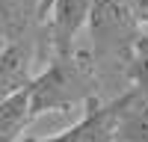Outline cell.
<instances>
[{
    "label": "cell",
    "instance_id": "3957f363",
    "mask_svg": "<svg viewBox=\"0 0 148 142\" xmlns=\"http://www.w3.org/2000/svg\"><path fill=\"white\" fill-rule=\"evenodd\" d=\"M95 0H45V39L53 53L77 51V36L89 24Z\"/></svg>",
    "mask_w": 148,
    "mask_h": 142
},
{
    "label": "cell",
    "instance_id": "277c9868",
    "mask_svg": "<svg viewBox=\"0 0 148 142\" xmlns=\"http://www.w3.org/2000/svg\"><path fill=\"white\" fill-rule=\"evenodd\" d=\"M36 39L6 42L0 47V101L18 95L36 80Z\"/></svg>",
    "mask_w": 148,
    "mask_h": 142
},
{
    "label": "cell",
    "instance_id": "7c38bea8",
    "mask_svg": "<svg viewBox=\"0 0 148 142\" xmlns=\"http://www.w3.org/2000/svg\"><path fill=\"white\" fill-rule=\"evenodd\" d=\"M3 44H6V42H0V47H3Z\"/></svg>",
    "mask_w": 148,
    "mask_h": 142
},
{
    "label": "cell",
    "instance_id": "9c48e42d",
    "mask_svg": "<svg viewBox=\"0 0 148 142\" xmlns=\"http://www.w3.org/2000/svg\"><path fill=\"white\" fill-rule=\"evenodd\" d=\"M127 86L142 92L148 98V33L139 36L136 47H133V59H130V71H127Z\"/></svg>",
    "mask_w": 148,
    "mask_h": 142
},
{
    "label": "cell",
    "instance_id": "6da1fadb",
    "mask_svg": "<svg viewBox=\"0 0 148 142\" xmlns=\"http://www.w3.org/2000/svg\"><path fill=\"white\" fill-rule=\"evenodd\" d=\"M86 27L92 36V59L101 74V86H125L133 47L142 36V21L125 0H95Z\"/></svg>",
    "mask_w": 148,
    "mask_h": 142
},
{
    "label": "cell",
    "instance_id": "7a4b0ae2",
    "mask_svg": "<svg viewBox=\"0 0 148 142\" xmlns=\"http://www.w3.org/2000/svg\"><path fill=\"white\" fill-rule=\"evenodd\" d=\"M101 74L95 68L92 53H53L51 65L30 83L33 115L39 118L42 113L86 106L92 98H101Z\"/></svg>",
    "mask_w": 148,
    "mask_h": 142
},
{
    "label": "cell",
    "instance_id": "5b68a950",
    "mask_svg": "<svg viewBox=\"0 0 148 142\" xmlns=\"http://www.w3.org/2000/svg\"><path fill=\"white\" fill-rule=\"evenodd\" d=\"M125 92H119L110 101L92 98L83 106L86 124L77 142H119V113H121V104H125Z\"/></svg>",
    "mask_w": 148,
    "mask_h": 142
},
{
    "label": "cell",
    "instance_id": "8fae6325",
    "mask_svg": "<svg viewBox=\"0 0 148 142\" xmlns=\"http://www.w3.org/2000/svg\"><path fill=\"white\" fill-rule=\"evenodd\" d=\"M125 3L133 9V15H136L142 24H148V0H125Z\"/></svg>",
    "mask_w": 148,
    "mask_h": 142
},
{
    "label": "cell",
    "instance_id": "8992f818",
    "mask_svg": "<svg viewBox=\"0 0 148 142\" xmlns=\"http://www.w3.org/2000/svg\"><path fill=\"white\" fill-rule=\"evenodd\" d=\"M45 15V0H0V42L30 39Z\"/></svg>",
    "mask_w": 148,
    "mask_h": 142
},
{
    "label": "cell",
    "instance_id": "30bf717a",
    "mask_svg": "<svg viewBox=\"0 0 148 142\" xmlns=\"http://www.w3.org/2000/svg\"><path fill=\"white\" fill-rule=\"evenodd\" d=\"M83 124H86V115H80L71 127L59 130V133H53V136H45V139H30V142H77V139H80V133H83Z\"/></svg>",
    "mask_w": 148,
    "mask_h": 142
},
{
    "label": "cell",
    "instance_id": "ba28073f",
    "mask_svg": "<svg viewBox=\"0 0 148 142\" xmlns=\"http://www.w3.org/2000/svg\"><path fill=\"white\" fill-rule=\"evenodd\" d=\"M33 104H30V86L18 95L0 101V142H18L21 133L33 124Z\"/></svg>",
    "mask_w": 148,
    "mask_h": 142
},
{
    "label": "cell",
    "instance_id": "52a82bcc",
    "mask_svg": "<svg viewBox=\"0 0 148 142\" xmlns=\"http://www.w3.org/2000/svg\"><path fill=\"white\" fill-rule=\"evenodd\" d=\"M119 142H148V98L133 86H127L119 113Z\"/></svg>",
    "mask_w": 148,
    "mask_h": 142
}]
</instances>
